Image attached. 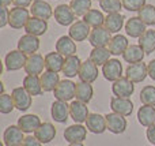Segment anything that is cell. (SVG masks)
Segmentation results:
<instances>
[{"label":"cell","mask_w":155,"mask_h":146,"mask_svg":"<svg viewBox=\"0 0 155 146\" xmlns=\"http://www.w3.org/2000/svg\"><path fill=\"white\" fill-rule=\"evenodd\" d=\"M146 56V52L142 49V46L137 44V45H129L127 48V51L123 53V59L125 60L127 63L129 64H134V63H139V62H143Z\"/></svg>","instance_id":"obj_30"},{"label":"cell","mask_w":155,"mask_h":146,"mask_svg":"<svg viewBox=\"0 0 155 146\" xmlns=\"http://www.w3.org/2000/svg\"><path fill=\"white\" fill-rule=\"evenodd\" d=\"M10 22V10L7 7H0V27H4Z\"/></svg>","instance_id":"obj_45"},{"label":"cell","mask_w":155,"mask_h":146,"mask_svg":"<svg viewBox=\"0 0 155 146\" xmlns=\"http://www.w3.org/2000/svg\"><path fill=\"white\" fill-rule=\"evenodd\" d=\"M99 7L102 8V11L107 14L120 12L124 8L121 0H99Z\"/></svg>","instance_id":"obj_42"},{"label":"cell","mask_w":155,"mask_h":146,"mask_svg":"<svg viewBox=\"0 0 155 146\" xmlns=\"http://www.w3.org/2000/svg\"><path fill=\"white\" fill-rule=\"evenodd\" d=\"M41 85H42L44 92H54L56 86L60 82V76L57 73H52V71H44L40 75Z\"/></svg>","instance_id":"obj_34"},{"label":"cell","mask_w":155,"mask_h":146,"mask_svg":"<svg viewBox=\"0 0 155 146\" xmlns=\"http://www.w3.org/2000/svg\"><path fill=\"white\" fill-rule=\"evenodd\" d=\"M14 108H15V104H14L12 96L7 94V93H3L0 96V112L3 115H7L10 112H12Z\"/></svg>","instance_id":"obj_43"},{"label":"cell","mask_w":155,"mask_h":146,"mask_svg":"<svg viewBox=\"0 0 155 146\" xmlns=\"http://www.w3.org/2000/svg\"><path fill=\"white\" fill-rule=\"evenodd\" d=\"M94 96V89L91 86V83H87V82H78L76 83V90H75V97L76 100L82 101V103L88 104L91 101Z\"/></svg>","instance_id":"obj_35"},{"label":"cell","mask_w":155,"mask_h":146,"mask_svg":"<svg viewBox=\"0 0 155 146\" xmlns=\"http://www.w3.org/2000/svg\"><path fill=\"white\" fill-rule=\"evenodd\" d=\"M87 137V127L82 124H72L64 130V139L68 144H78L83 142Z\"/></svg>","instance_id":"obj_14"},{"label":"cell","mask_w":155,"mask_h":146,"mask_svg":"<svg viewBox=\"0 0 155 146\" xmlns=\"http://www.w3.org/2000/svg\"><path fill=\"white\" fill-rule=\"evenodd\" d=\"M12 2L14 0H0V4H2V7H8Z\"/></svg>","instance_id":"obj_50"},{"label":"cell","mask_w":155,"mask_h":146,"mask_svg":"<svg viewBox=\"0 0 155 146\" xmlns=\"http://www.w3.org/2000/svg\"><path fill=\"white\" fill-rule=\"evenodd\" d=\"M80 66H82V62H80V59H79L78 55L65 57L64 67H63V74H64L67 78H74V76L79 75Z\"/></svg>","instance_id":"obj_32"},{"label":"cell","mask_w":155,"mask_h":146,"mask_svg":"<svg viewBox=\"0 0 155 146\" xmlns=\"http://www.w3.org/2000/svg\"><path fill=\"white\" fill-rule=\"evenodd\" d=\"M54 19L59 25L61 26H70L75 22V12L72 11V8L67 4H59L57 7H54Z\"/></svg>","instance_id":"obj_13"},{"label":"cell","mask_w":155,"mask_h":146,"mask_svg":"<svg viewBox=\"0 0 155 146\" xmlns=\"http://www.w3.org/2000/svg\"><path fill=\"white\" fill-rule=\"evenodd\" d=\"M45 68V56L41 53H33L27 56V62L25 64V71L27 75H41Z\"/></svg>","instance_id":"obj_7"},{"label":"cell","mask_w":155,"mask_h":146,"mask_svg":"<svg viewBox=\"0 0 155 146\" xmlns=\"http://www.w3.org/2000/svg\"><path fill=\"white\" fill-rule=\"evenodd\" d=\"M30 11L27 8H23V7H14L10 10V25L12 29L15 30H19L25 26H26L27 21L30 19Z\"/></svg>","instance_id":"obj_3"},{"label":"cell","mask_w":155,"mask_h":146,"mask_svg":"<svg viewBox=\"0 0 155 146\" xmlns=\"http://www.w3.org/2000/svg\"><path fill=\"white\" fill-rule=\"evenodd\" d=\"M33 2L34 0H14L12 4L15 5V7H23V8H27L29 5L33 4Z\"/></svg>","instance_id":"obj_48"},{"label":"cell","mask_w":155,"mask_h":146,"mask_svg":"<svg viewBox=\"0 0 155 146\" xmlns=\"http://www.w3.org/2000/svg\"><path fill=\"white\" fill-rule=\"evenodd\" d=\"M129 46V42H128V38L123 34H116L114 37H112L109 42V51L112 55L114 56H118V55H123L124 52L127 51V48Z\"/></svg>","instance_id":"obj_29"},{"label":"cell","mask_w":155,"mask_h":146,"mask_svg":"<svg viewBox=\"0 0 155 146\" xmlns=\"http://www.w3.org/2000/svg\"><path fill=\"white\" fill-rule=\"evenodd\" d=\"M105 117H106V127L110 133L123 134L127 130L128 122H127L125 116H123L120 114H116V112H112V114L105 115Z\"/></svg>","instance_id":"obj_9"},{"label":"cell","mask_w":155,"mask_h":146,"mask_svg":"<svg viewBox=\"0 0 155 146\" xmlns=\"http://www.w3.org/2000/svg\"><path fill=\"white\" fill-rule=\"evenodd\" d=\"M139 45L146 52V55L153 53L155 51V30H146L142 37H139Z\"/></svg>","instance_id":"obj_36"},{"label":"cell","mask_w":155,"mask_h":146,"mask_svg":"<svg viewBox=\"0 0 155 146\" xmlns=\"http://www.w3.org/2000/svg\"><path fill=\"white\" fill-rule=\"evenodd\" d=\"M140 101L143 105L155 107V86L147 85L140 90Z\"/></svg>","instance_id":"obj_41"},{"label":"cell","mask_w":155,"mask_h":146,"mask_svg":"<svg viewBox=\"0 0 155 146\" xmlns=\"http://www.w3.org/2000/svg\"><path fill=\"white\" fill-rule=\"evenodd\" d=\"M48 30V21H44V19L35 18V16H31V18L27 21L26 26H25V32L26 34H31V36H44Z\"/></svg>","instance_id":"obj_25"},{"label":"cell","mask_w":155,"mask_h":146,"mask_svg":"<svg viewBox=\"0 0 155 146\" xmlns=\"http://www.w3.org/2000/svg\"><path fill=\"white\" fill-rule=\"evenodd\" d=\"M22 146H42V144H41V142L35 138V137L29 135V137H26V138H25Z\"/></svg>","instance_id":"obj_46"},{"label":"cell","mask_w":155,"mask_h":146,"mask_svg":"<svg viewBox=\"0 0 155 146\" xmlns=\"http://www.w3.org/2000/svg\"><path fill=\"white\" fill-rule=\"evenodd\" d=\"M41 124H42V123H41L40 116L33 115V114H29V115H23L22 117H19L18 124L16 126H18L23 133L30 134V133H34V131L37 130Z\"/></svg>","instance_id":"obj_24"},{"label":"cell","mask_w":155,"mask_h":146,"mask_svg":"<svg viewBox=\"0 0 155 146\" xmlns=\"http://www.w3.org/2000/svg\"><path fill=\"white\" fill-rule=\"evenodd\" d=\"M88 115H90V112H88V107L86 103L76 100L70 104V116L72 117L75 123H79V124L86 123Z\"/></svg>","instance_id":"obj_17"},{"label":"cell","mask_w":155,"mask_h":146,"mask_svg":"<svg viewBox=\"0 0 155 146\" xmlns=\"http://www.w3.org/2000/svg\"><path fill=\"white\" fill-rule=\"evenodd\" d=\"M65 57L60 55L59 52H49L45 55V68L46 71H52V73H57L63 71L64 67Z\"/></svg>","instance_id":"obj_26"},{"label":"cell","mask_w":155,"mask_h":146,"mask_svg":"<svg viewBox=\"0 0 155 146\" xmlns=\"http://www.w3.org/2000/svg\"><path fill=\"white\" fill-rule=\"evenodd\" d=\"M137 120L143 127H150L155 124V107L143 105L137 111Z\"/></svg>","instance_id":"obj_31"},{"label":"cell","mask_w":155,"mask_h":146,"mask_svg":"<svg viewBox=\"0 0 155 146\" xmlns=\"http://www.w3.org/2000/svg\"><path fill=\"white\" fill-rule=\"evenodd\" d=\"M110 108L113 112L120 114L123 116H131L132 111H134V103L129 98H123V97H113L110 100Z\"/></svg>","instance_id":"obj_20"},{"label":"cell","mask_w":155,"mask_h":146,"mask_svg":"<svg viewBox=\"0 0 155 146\" xmlns=\"http://www.w3.org/2000/svg\"><path fill=\"white\" fill-rule=\"evenodd\" d=\"M23 87L33 97H34V96H41L44 92L40 75H26L23 79Z\"/></svg>","instance_id":"obj_33"},{"label":"cell","mask_w":155,"mask_h":146,"mask_svg":"<svg viewBox=\"0 0 155 146\" xmlns=\"http://www.w3.org/2000/svg\"><path fill=\"white\" fill-rule=\"evenodd\" d=\"M90 33H91V27L86 23L84 21H76L71 25L70 30H68V36L72 38L74 41L76 42H82V41L87 40L90 37Z\"/></svg>","instance_id":"obj_11"},{"label":"cell","mask_w":155,"mask_h":146,"mask_svg":"<svg viewBox=\"0 0 155 146\" xmlns=\"http://www.w3.org/2000/svg\"><path fill=\"white\" fill-rule=\"evenodd\" d=\"M147 25L139 18V16H132L125 22V33L132 38H139L147 30Z\"/></svg>","instance_id":"obj_22"},{"label":"cell","mask_w":155,"mask_h":146,"mask_svg":"<svg viewBox=\"0 0 155 146\" xmlns=\"http://www.w3.org/2000/svg\"><path fill=\"white\" fill-rule=\"evenodd\" d=\"M70 7L76 16H84L91 10V0H71Z\"/></svg>","instance_id":"obj_40"},{"label":"cell","mask_w":155,"mask_h":146,"mask_svg":"<svg viewBox=\"0 0 155 146\" xmlns=\"http://www.w3.org/2000/svg\"><path fill=\"white\" fill-rule=\"evenodd\" d=\"M79 79L82 82H87V83H93V82L97 81L98 78V66L95 63H93L90 59L86 60V62H82V66H80L79 70Z\"/></svg>","instance_id":"obj_16"},{"label":"cell","mask_w":155,"mask_h":146,"mask_svg":"<svg viewBox=\"0 0 155 146\" xmlns=\"http://www.w3.org/2000/svg\"><path fill=\"white\" fill-rule=\"evenodd\" d=\"M110 40H112V33L105 26L91 29L88 41H90V44L94 48H106V46H109Z\"/></svg>","instance_id":"obj_1"},{"label":"cell","mask_w":155,"mask_h":146,"mask_svg":"<svg viewBox=\"0 0 155 146\" xmlns=\"http://www.w3.org/2000/svg\"><path fill=\"white\" fill-rule=\"evenodd\" d=\"M124 15L121 12H114V14H107L106 16H105V23L104 26L106 27L107 30H109L110 33H114V34H117L118 32H120L121 29H123V26H125L124 25Z\"/></svg>","instance_id":"obj_28"},{"label":"cell","mask_w":155,"mask_h":146,"mask_svg":"<svg viewBox=\"0 0 155 146\" xmlns=\"http://www.w3.org/2000/svg\"><path fill=\"white\" fill-rule=\"evenodd\" d=\"M137 16H139L147 26H155V5L146 4L142 10L137 11Z\"/></svg>","instance_id":"obj_39"},{"label":"cell","mask_w":155,"mask_h":146,"mask_svg":"<svg viewBox=\"0 0 155 146\" xmlns=\"http://www.w3.org/2000/svg\"><path fill=\"white\" fill-rule=\"evenodd\" d=\"M30 12H31V15L35 16V18L48 21V19H51V16L53 15L54 11L48 2H44V0H34L31 7H30Z\"/></svg>","instance_id":"obj_18"},{"label":"cell","mask_w":155,"mask_h":146,"mask_svg":"<svg viewBox=\"0 0 155 146\" xmlns=\"http://www.w3.org/2000/svg\"><path fill=\"white\" fill-rule=\"evenodd\" d=\"M147 70H148V76H150L153 81H155V59H153L151 62H148Z\"/></svg>","instance_id":"obj_49"},{"label":"cell","mask_w":155,"mask_h":146,"mask_svg":"<svg viewBox=\"0 0 155 146\" xmlns=\"http://www.w3.org/2000/svg\"><path fill=\"white\" fill-rule=\"evenodd\" d=\"M146 135H147V139L150 144H153L155 146V124L147 127V131H146Z\"/></svg>","instance_id":"obj_47"},{"label":"cell","mask_w":155,"mask_h":146,"mask_svg":"<svg viewBox=\"0 0 155 146\" xmlns=\"http://www.w3.org/2000/svg\"><path fill=\"white\" fill-rule=\"evenodd\" d=\"M75 90H76V83H74L71 79H63L59 82V85L54 89V97L56 100L60 101H71L75 97Z\"/></svg>","instance_id":"obj_4"},{"label":"cell","mask_w":155,"mask_h":146,"mask_svg":"<svg viewBox=\"0 0 155 146\" xmlns=\"http://www.w3.org/2000/svg\"><path fill=\"white\" fill-rule=\"evenodd\" d=\"M34 137L41 142V144H49L56 137V128L52 123L45 122L34 131Z\"/></svg>","instance_id":"obj_27"},{"label":"cell","mask_w":155,"mask_h":146,"mask_svg":"<svg viewBox=\"0 0 155 146\" xmlns=\"http://www.w3.org/2000/svg\"><path fill=\"white\" fill-rule=\"evenodd\" d=\"M102 75L110 82H116L123 75V64L118 59H110L102 66Z\"/></svg>","instance_id":"obj_10"},{"label":"cell","mask_w":155,"mask_h":146,"mask_svg":"<svg viewBox=\"0 0 155 146\" xmlns=\"http://www.w3.org/2000/svg\"><path fill=\"white\" fill-rule=\"evenodd\" d=\"M68 146H84V145H83V142H78V144H70Z\"/></svg>","instance_id":"obj_51"},{"label":"cell","mask_w":155,"mask_h":146,"mask_svg":"<svg viewBox=\"0 0 155 146\" xmlns=\"http://www.w3.org/2000/svg\"><path fill=\"white\" fill-rule=\"evenodd\" d=\"M121 2H123V7L128 11H139L147 4L146 0H121Z\"/></svg>","instance_id":"obj_44"},{"label":"cell","mask_w":155,"mask_h":146,"mask_svg":"<svg viewBox=\"0 0 155 146\" xmlns=\"http://www.w3.org/2000/svg\"><path fill=\"white\" fill-rule=\"evenodd\" d=\"M23 131L18 126H8L3 134V142L5 146H22L25 138Z\"/></svg>","instance_id":"obj_12"},{"label":"cell","mask_w":155,"mask_h":146,"mask_svg":"<svg viewBox=\"0 0 155 146\" xmlns=\"http://www.w3.org/2000/svg\"><path fill=\"white\" fill-rule=\"evenodd\" d=\"M98 2H99V0H98Z\"/></svg>","instance_id":"obj_52"},{"label":"cell","mask_w":155,"mask_h":146,"mask_svg":"<svg viewBox=\"0 0 155 146\" xmlns=\"http://www.w3.org/2000/svg\"><path fill=\"white\" fill-rule=\"evenodd\" d=\"M12 96L14 104H15V108L21 112H26L27 109L31 107L33 104V96L25 89L23 86L21 87H15L11 93Z\"/></svg>","instance_id":"obj_2"},{"label":"cell","mask_w":155,"mask_h":146,"mask_svg":"<svg viewBox=\"0 0 155 146\" xmlns=\"http://www.w3.org/2000/svg\"><path fill=\"white\" fill-rule=\"evenodd\" d=\"M56 52H59L64 57L74 56L76 55V42L70 36H61L56 41Z\"/></svg>","instance_id":"obj_23"},{"label":"cell","mask_w":155,"mask_h":146,"mask_svg":"<svg viewBox=\"0 0 155 146\" xmlns=\"http://www.w3.org/2000/svg\"><path fill=\"white\" fill-rule=\"evenodd\" d=\"M112 92L116 97H123V98H129L135 92V83L129 81L127 76H121L112 85Z\"/></svg>","instance_id":"obj_6"},{"label":"cell","mask_w":155,"mask_h":146,"mask_svg":"<svg viewBox=\"0 0 155 146\" xmlns=\"http://www.w3.org/2000/svg\"><path fill=\"white\" fill-rule=\"evenodd\" d=\"M51 115L52 119L57 123H65L68 120V116H70V105L67 104V101H54L52 104L51 108Z\"/></svg>","instance_id":"obj_21"},{"label":"cell","mask_w":155,"mask_h":146,"mask_svg":"<svg viewBox=\"0 0 155 146\" xmlns=\"http://www.w3.org/2000/svg\"><path fill=\"white\" fill-rule=\"evenodd\" d=\"M26 62H27V56L19 49L8 52L4 57V64L7 71H18L21 68H25Z\"/></svg>","instance_id":"obj_5"},{"label":"cell","mask_w":155,"mask_h":146,"mask_svg":"<svg viewBox=\"0 0 155 146\" xmlns=\"http://www.w3.org/2000/svg\"><path fill=\"white\" fill-rule=\"evenodd\" d=\"M86 127L93 134H102L107 130L106 117L99 114H90L86 120Z\"/></svg>","instance_id":"obj_19"},{"label":"cell","mask_w":155,"mask_h":146,"mask_svg":"<svg viewBox=\"0 0 155 146\" xmlns=\"http://www.w3.org/2000/svg\"><path fill=\"white\" fill-rule=\"evenodd\" d=\"M83 21H84L91 29H95V27L104 26L105 16H104V14H102V11L95 10V8H91V10L83 16Z\"/></svg>","instance_id":"obj_37"},{"label":"cell","mask_w":155,"mask_h":146,"mask_svg":"<svg viewBox=\"0 0 155 146\" xmlns=\"http://www.w3.org/2000/svg\"><path fill=\"white\" fill-rule=\"evenodd\" d=\"M18 49L21 52H23L25 55L37 53V51L40 49V38L37 36H31V34L22 36L18 41Z\"/></svg>","instance_id":"obj_15"},{"label":"cell","mask_w":155,"mask_h":146,"mask_svg":"<svg viewBox=\"0 0 155 146\" xmlns=\"http://www.w3.org/2000/svg\"><path fill=\"white\" fill-rule=\"evenodd\" d=\"M147 75H148L147 64H144L143 62L129 64L125 70V76L129 81L134 82V83H140V82H143L147 78Z\"/></svg>","instance_id":"obj_8"},{"label":"cell","mask_w":155,"mask_h":146,"mask_svg":"<svg viewBox=\"0 0 155 146\" xmlns=\"http://www.w3.org/2000/svg\"><path fill=\"white\" fill-rule=\"evenodd\" d=\"M110 55L112 53H110L109 48H93V51L90 52L88 59L99 67V66H104L105 63L109 62Z\"/></svg>","instance_id":"obj_38"}]
</instances>
